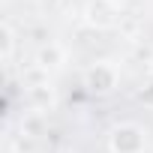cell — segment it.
Masks as SVG:
<instances>
[{
    "instance_id": "6da1fadb",
    "label": "cell",
    "mask_w": 153,
    "mask_h": 153,
    "mask_svg": "<svg viewBox=\"0 0 153 153\" xmlns=\"http://www.w3.org/2000/svg\"><path fill=\"white\" fill-rule=\"evenodd\" d=\"M111 81H114V75L108 72V69H96V72H90V84L96 87V84H102V90H108L111 87ZM99 90V87H96Z\"/></svg>"
},
{
    "instance_id": "7a4b0ae2",
    "label": "cell",
    "mask_w": 153,
    "mask_h": 153,
    "mask_svg": "<svg viewBox=\"0 0 153 153\" xmlns=\"http://www.w3.org/2000/svg\"><path fill=\"white\" fill-rule=\"evenodd\" d=\"M39 60H42V66H57L54 60H60V51H57V48H51V51H42V57H39Z\"/></svg>"
}]
</instances>
